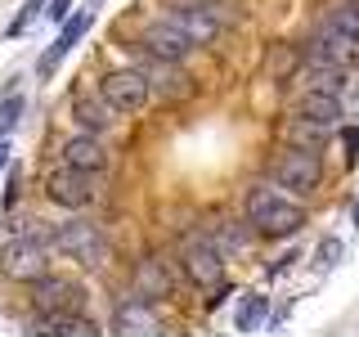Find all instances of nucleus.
<instances>
[{
  "mask_svg": "<svg viewBox=\"0 0 359 337\" xmlns=\"http://www.w3.org/2000/svg\"><path fill=\"white\" fill-rule=\"evenodd\" d=\"M265 315H269V301L261 297V292H247V297L238 301V310H233V329H238V333H256L265 324Z\"/></svg>",
  "mask_w": 359,
  "mask_h": 337,
  "instance_id": "6ab92c4d",
  "label": "nucleus"
},
{
  "mask_svg": "<svg viewBox=\"0 0 359 337\" xmlns=\"http://www.w3.org/2000/svg\"><path fill=\"white\" fill-rule=\"evenodd\" d=\"M45 14H50L54 22H63L67 14H72V0H50V9H45Z\"/></svg>",
  "mask_w": 359,
  "mask_h": 337,
  "instance_id": "bb28decb",
  "label": "nucleus"
},
{
  "mask_svg": "<svg viewBox=\"0 0 359 337\" xmlns=\"http://www.w3.org/2000/svg\"><path fill=\"white\" fill-rule=\"evenodd\" d=\"M45 194L59 202V207H86V202L95 198L90 171H76V166L63 162V171H50V180H45Z\"/></svg>",
  "mask_w": 359,
  "mask_h": 337,
  "instance_id": "ddd939ff",
  "label": "nucleus"
},
{
  "mask_svg": "<svg viewBox=\"0 0 359 337\" xmlns=\"http://www.w3.org/2000/svg\"><path fill=\"white\" fill-rule=\"evenodd\" d=\"M247 220H252L261 234H274V239H292V234L306 225V207H301V202L278 198L274 189H265V185H256L252 194H247Z\"/></svg>",
  "mask_w": 359,
  "mask_h": 337,
  "instance_id": "f257e3e1",
  "label": "nucleus"
},
{
  "mask_svg": "<svg viewBox=\"0 0 359 337\" xmlns=\"http://www.w3.org/2000/svg\"><path fill=\"white\" fill-rule=\"evenodd\" d=\"M328 22H332V27H341V32H351V37L359 41V0H337Z\"/></svg>",
  "mask_w": 359,
  "mask_h": 337,
  "instance_id": "412c9836",
  "label": "nucleus"
},
{
  "mask_svg": "<svg viewBox=\"0 0 359 337\" xmlns=\"http://www.w3.org/2000/svg\"><path fill=\"white\" fill-rule=\"evenodd\" d=\"M18 189H22V171H9V189H5V202H14V198H18Z\"/></svg>",
  "mask_w": 359,
  "mask_h": 337,
  "instance_id": "cd10ccee",
  "label": "nucleus"
},
{
  "mask_svg": "<svg viewBox=\"0 0 359 337\" xmlns=\"http://www.w3.org/2000/svg\"><path fill=\"white\" fill-rule=\"evenodd\" d=\"M351 220H355V225H359V202H355V211H351Z\"/></svg>",
  "mask_w": 359,
  "mask_h": 337,
  "instance_id": "c756f323",
  "label": "nucleus"
},
{
  "mask_svg": "<svg viewBox=\"0 0 359 337\" xmlns=\"http://www.w3.org/2000/svg\"><path fill=\"white\" fill-rule=\"evenodd\" d=\"M72 121L81 131H90V135H99V131H108V104L104 99H90V95H76L72 99Z\"/></svg>",
  "mask_w": 359,
  "mask_h": 337,
  "instance_id": "dca6fc26",
  "label": "nucleus"
},
{
  "mask_svg": "<svg viewBox=\"0 0 359 337\" xmlns=\"http://www.w3.org/2000/svg\"><path fill=\"white\" fill-rule=\"evenodd\" d=\"M166 22L171 27H180L194 45H207V41H216V32H220V18H216V9L211 5H194V0H180V5L166 14Z\"/></svg>",
  "mask_w": 359,
  "mask_h": 337,
  "instance_id": "1a4fd4ad",
  "label": "nucleus"
},
{
  "mask_svg": "<svg viewBox=\"0 0 359 337\" xmlns=\"http://www.w3.org/2000/svg\"><path fill=\"white\" fill-rule=\"evenodd\" d=\"M22 95H9L5 104H0V140H9V135H14V126L22 121Z\"/></svg>",
  "mask_w": 359,
  "mask_h": 337,
  "instance_id": "5701e85b",
  "label": "nucleus"
},
{
  "mask_svg": "<svg viewBox=\"0 0 359 337\" xmlns=\"http://www.w3.org/2000/svg\"><path fill=\"white\" fill-rule=\"evenodd\" d=\"M157 329H162V319L149 306V297H130L112 310V333H157Z\"/></svg>",
  "mask_w": 359,
  "mask_h": 337,
  "instance_id": "2eb2a0df",
  "label": "nucleus"
},
{
  "mask_svg": "<svg viewBox=\"0 0 359 337\" xmlns=\"http://www.w3.org/2000/svg\"><path fill=\"white\" fill-rule=\"evenodd\" d=\"M337 261H341V239H323V243H319V265L332 270Z\"/></svg>",
  "mask_w": 359,
  "mask_h": 337,
  "instance_id": "393cba45",
  "label": "nucleus"
},
{
  "mask_svg": "<svg viewBox=\"0 0 359 337\" xmlns=\"http://www.w3.org/2000/svg\"><path fill=\"white\" fill-rule=\"evenodd\" d=\"M301 67V54H297V45H269L265 50V63H261V72L269 77V81H287L292 72Z\"/></svg>",
  "mask_w": 359,
  "mask_h": 337,
  "instance_id": "f3484780",
  "label": "nucleus"
},
{
  "mask_svg": "<svg viewBox=\"0 0 359 337\" xmlns=\"http://www.w3.org/2000/svg\"><path fill=\"white\" fill-rule=\"evenodd\" d=\"M90 22H95V5H90L86 14H67V18H63L59 41H54L50 50H45L41 59H36V72H41V77H54V67H59V63L67 59V54H72V45H76V41H81L86 32H90Z\"/></svg>",
  "mask_w": 359,
  "mask_h": 337,
  "instance_id": "9b49d317",
  "label": "nucleus"
},
{
  "mask_svg": "<svg viewBox=\"0 0 359 337\" xmlns=\"http://www.w3.org/2000/svg\"><path fill=\"white\" fill-rule=\"evenodd\" d=\"M63 162L76 166V171L95 176V171H104V166H108V149L90 131H81V135H72V140H63Z\"/></svg>",
  "mask_w": 359,
  "mask_h": 337,
  "instance_id": "4468645a",
  "label": "nucleus"
},
{
  "mask_svg": "<svg viewBox=\"0 0 359 337\" xmlns=\"http://www.w3.org/2000/svg\"><path fill=\"white\" fill-rule=\"evenodd\" d=\"M323 131H328V126H319V121H310V117H297V121H287V126H283V140L287 144H301V149H314V144L323 140Z\"/></svg>",
  "mask_w": 359,
  "mask_h": 337,
  "instance_id": "aec40b11",
  "label": "nucleus"
},
{
  "mask_svg": "<svg viewBox=\"0 0 359 337\" xmlns=\"http://www.w3.org/2000/svg\"><path fill=\"white\" fill-rule=\"evenodd\" d=\"M32 301H36L41 315H81L86 310V288H76L72 279H59V275H45L32 284Z\"/></svg>",
  "mask_w": 359,
  "mask_h": 337,
  "instance_id": "39448f33",
  "label": "nucleus"
},
{
  "mask_svg": "<svg viewBox=\"0 0 359 337\" xmlns=\"http://www.w3.org/2000/svg\"><path fill=\"white\" fill-rule=\"evenodd\" d=\"M9 153H14V149H9V140H0V171L9 166Z\"/></svg>",
  "mask_w": 359,
  "mask_h": 337,
  "instance_id": "c85d7f7f",
  "label": "nucleus"
},
{
  "mask_svg": "<svg viewBox=\"0 0 359 337\" xmlns=\"http://www.w3.org/2000/svg\"><path fill=\"white\" fill-rule=\"evenodd\" d=\"M359 59V41L351 37V32H341V27H332L328 18L319 22V32H314V41H310V63L314 67H351Z\"/></svg>",
  "mask_w": 359,
  "mask_h": 337,
  "instance_id": "423d86ee",
  "label": "nucleus"
},
{
  "mask_svg": "<svg viewBox=\"0 0 359 337\" xmlns=\"http://www.w3.org/2000/svg\"><path fill=\"white\" fill-rule=\"evenodd\" d=\"M140 45L153 54V59H166V63H184L189 54H194V41L184 37L180 27H171V22H149V27L140 32Z\"/></svg>",
  "mask_w": 359,
  "mask_h": 337,
  "instance_id": "6e6552de",
  "label": "nucleus"
},
{
  "mask_svg": "<svg viewBox=\"0 0 359 337\" xmlns=\"http://www.w3.org/2000/svg\"><path fill=\"white\" fill-rule=\"evenodd\" d=\"M180 261H184L189 284H198V288H220L224 284V261L211 243H189Z\"/></svg>",
  "mask_w": 359,
  "mask_h": 337,
  "instance_id": "f8f14e48",
  "label": "nucleus"
},
{
  "mask_svg": "<svg viewBox=\"0 0 359 337\" xmlns=\"http://www.w3.org/2000/svg\"><path fill=\"white\" fill-rule=\"evenodd\" d=\"M274 180L283 189H292V194H314L319 189V180H323V162H319V153L314 149H301V144H292V149L274 162Z\"/></svg>",
  "mask_w": 359,
  "mask_h": 337,
  "instance_id": "20e7f679",
  "label": "nucleus"
},
{
  "mask_svg": "<svg viewBox=\"0 0 359 337\" xmlns=\"http://www.w3.org/2000/svg\"><path fill=\"white\" fill-rule=\"evenodd\" d=\"M301 117L319 121V126H332V121L341 117V104H337L332 90H310V95L301 99Z\"/></svg>",
  "mask_w": 359,
  "mask_h": 337,
  "instance_id": "a211bd4d",
  "label": "nucleus"
},
{
  "mask_svg": "<svg viewBox=\"0 0 359 337\" xmlns=\"http://www.w3.org/2000/svg\"><path fill=\"white\" fill-rule=\"evenodd\" d=\"M104 104L112 112H140L149 104V81H144L140 67H121V72H108L104 77Z\"/></svg>",
  "mask_w": 359,
  "mask_h": 337,
  "instance_id": "0eeeda50",
  "label": "nucleus"
},
{
  "mask_svg": "<svg viewBox=\"0 0 359 337\" xmlns=\"http://www.w3.org/2000/svg\"><path fill=\"white\" fill-rule=\"evenodd\" d=\"M140 72H144V81H149V95L157 90V95L171 99V104L194 95V81L180 72V63H166V59H153L149 54V59H140Z\"/></svg>",
  "mask_w": 359,
  "mask_h": 337,
  "instance_id": "9d476101",
  "label": "nucleus"
},
{
  "mask_svg": "<svg viewBox=\"0 0 359 337\" xmlns=\"http://www.w3.org/2000/svg\"><path fill=\"white\" fill-rule=\"evenodd\" d=\"M54 247H59L63 256H72V261H81V265H108V256H112V247L104 239V230L99 225H90V220H67L63 230H54Z\"/></svg>",
  "mask_w": 359,
  "mask_h": 337,
  "instance_id": "f03ea898",
  "label": "nucleus"
},
{
  "mask_svg": "<svg viewBox=\"0 0 359 337\" xmlns=\"http://www.w3.org/2000/svg\"><path fill=\"white\" fill-rule=\"evenodd\" d=\"M90 5H99V0H90Z\"/></svg>",
  "mask_w": 359,
  "mask_h": 337,
  "instance_id": "7c9ffc66",
  "label": "nucleus"
},
{
  "mask_svg": "<svg viewBox=\"0 0 359 337\" xmlns=\"http://www.w3.org/2000/svg\"><path fill=\"white\" fill-rule=\"evenodd\" d=\"M41 9H45V0H27V5H22V9H18V18H14V22H9V37H22V32H27V27H32V18H36V14H41Z\"/></svg>",
  "mask_w": 359,
  "mask_h": 337,
  "instance_id": "b1692460",
  "label": "nucleus"
},
{
  "mask_svg": "<svg viewBox=\"0 0 359 337\" xmlns=\"http://www.w3.org/2000/svg\"><path fill=\"white\" fill-rule=\"evenodd\" d=\"M140 288H144V297H162V292L171 288V275H166L162 265L144 261V265H140Z\"/></svg>",
  "mask_w": 359,
  "mask_h": 337,
  "instance_id": "4be33fe9",
  "label": "nucleus"
},
{
  "mask_svg": "<svg viewBox=\"0 0 359 337\" xmlns=\"http://www.w3.org/2000/svg\"><path fill=\"white\" fill-rule=\"evenodd\" d=\"M355 149H359V131L351 126V131L341 135V153H346V162H355Z\"/></svg>",
  "mask_w": 359,
  "mask_h": 337,
  "instance_id": "a878e982",
  "label": "nucleus"
},
{
  "mask_svg": "<svg viewBox=\"0 0 359 337\" xmlns=\"http://www.w3.org/2000/svg\"><path fill=\"white\" fill-rule=\"evenodd\" d=\"M45 270H50V252L32 234H18V239H9L0 247V275L14 279V284H36Z\"/></svg>",
  "mask_w": 359,
  "mask_h": 337,
  "instance_id": "7ed1b4c3",
  "label": "nucleus"
}]
</instances>
